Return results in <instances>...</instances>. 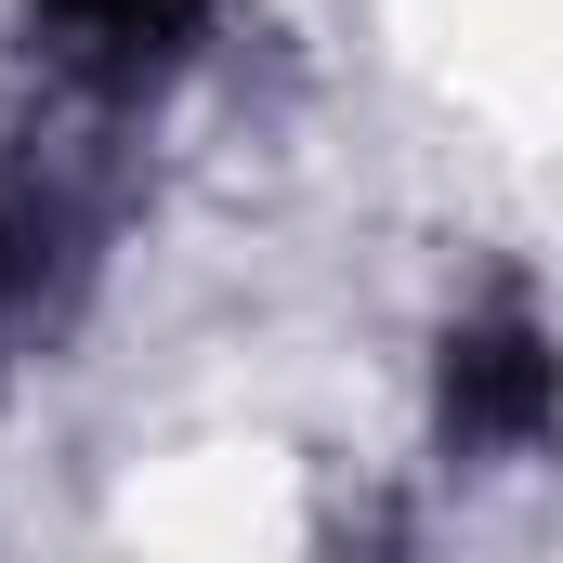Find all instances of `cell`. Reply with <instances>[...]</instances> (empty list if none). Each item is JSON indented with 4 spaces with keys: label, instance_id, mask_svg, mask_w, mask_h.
I'll return each mask as SVG.
<instances>
[{
    "label": "cell",
    "instance_id": "3",
    "mask_svg": "<svg viewBox=\"0 0 563 563\" xmlns=\"http://www.w3.org/2000/svg\"><path fill=\"white\" fill-rule=\"evenodd\" d=\"M197 13H210V0H53V26H79L106 66H157V53H184Z\"/></svg>",
    "mask_w": 563,
    "mask_h": 563
},
{
    "label": "cell",
    "instance_id": "2",
    "mask_svg": "<svg viewBox=\"0 0 563 563\" xmlns=\"http://www.w3.org/2000/svg\"><path fill=\"white\" fill-rule=\"evenodd\" d=\"M53 276H66V210H53V184L0 170V341H26L53 314Z\"/></svg>",
    "mask_w": 563,
    "mask_h": 563
},
{
    "label": "cell",
    "instance_id": "1",
    "mask_svg": "<svg viewBox=\"0 0 563 563\" xmlns=\"http://www.w3.org/2000/svg\"><path fill=\"white\" fill-rule=\"evenodd\" d=\"M432 420H445V445H472V459L551 445L563 432V341L525 301L459 314V328H445V367H432Z\"/></svg>",
    "mask_w": 563,
    "mask_h": 563
}]
</instances>
